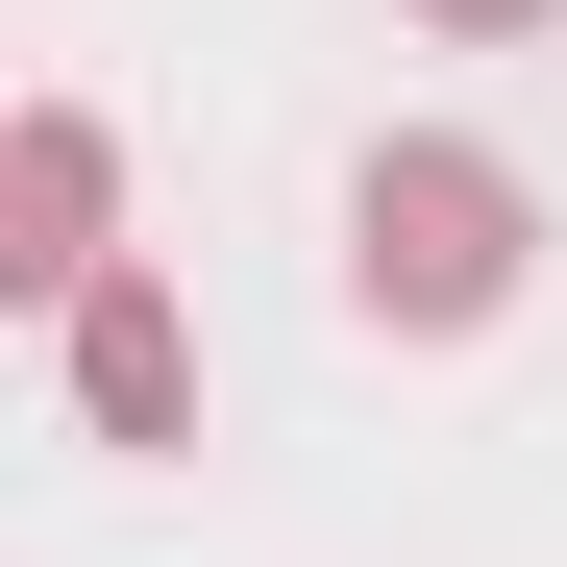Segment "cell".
<instances>
[{
	"instance_id": "obj_1",
	"label": "cell",
	"mask_w": 567,
	"mask_h": 567,
	"mask_svg": "<svg viewBox=\"0 0 567 567\" xmlns=\"http://www.w3.org/2000/svg\"><path fill=\"white\" fill-rule=\"evenodd\" d=\"M346 247H370L395 321H494V297H518V173H494V148H370Z\"/></svg>"
},
{
	"instance_id": "obj_2",
	"label": "cell",
	"mask_w": 567,
	"mask_h": 567,
	"mask_svg": "<svg viewBox=\"0 0 567 567\" xmlns=\"http://www.w3.org/2000/svg\"><path fill=\"white\" fill-rule=\"evenodd\" d=\"M74 395H100L124 444H173V395H198V346H173V297H124V271H100V297H74Z\"/></svg>"
},
{
	"instance_id": "obj_3",
	"label": "cell",
	"mask_w": 567,
	"mask_h": 567,
	"mask_svg": "<svg viewBox=\"0 0 567 567\" xmlns=\"http://www.w3.org/2000/svg\"><path fill=\"white\" fill-rule=\"evenodd\" d=\"M74 223H100V124H25V247H0V271H100Z\"/></svg>"
},
{
	"instance_id": "obj_4",
	"label": "cell",
	"mask_w": 567,
	"mask_h": 567,
	"mask_svg": "<svg viewBox=\"0 0 567 567\" xmlns=\"http://www.w3.org/2000/svg\"><path fill=\"white\" fill-rule=\"evenodd\" d=\"M444 25H543V0H444Z\"/></svg>"
}]
</instances>
